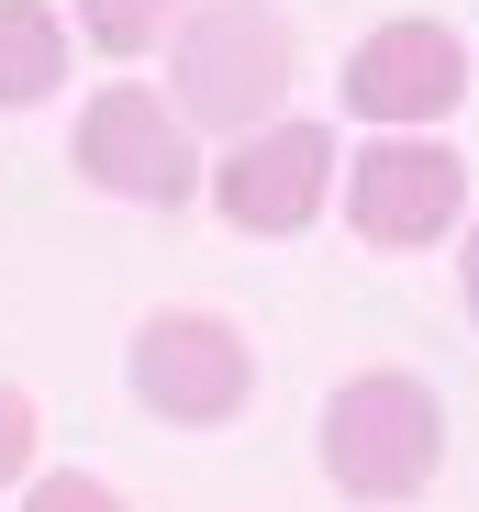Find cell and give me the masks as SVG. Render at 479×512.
Instances as JSON below:
<instances>
[{
	"mask_svg": "<svg viewBox=\"0 0 479 512\" xmlns=\"http://www.w3.org/2000/svg\"><path fill=\"white\" fill-rule=\"evenodd\" d=\"M156 56H168V78H156L168 112L190 134H212V145L279 123L290 112V78H301V34H290L279 0H190L179 34L156 45Z\"/></svg>",
	"mask_w": 479,
	"mask_h": 512,
	"instance_id": "1",
	"label": "cell"
},
{
	"mask_svg": "<svg viewBox=\"0 0 479 512\" xmlns=\"http://www.w3.org/2000/svg\"><path fill=\"white\" fill-rule=\"evenodd\" d=\"M312 457H324L335 501L357 512H402L446 479V401L424 368H357L324 390V423H312Z\"/></svg>",
	"mask_w": 479,
	"mask_h": 512,
	"instance_id": "2",
	"label": "cell"
},
{
	"mask_svg": "<svg viewBox=\"0 0 479 512\" xmlns=\"http://www.w3.org/2000/svg\"><path fill=\"white\" fill-rule=\"evenodd\" d=\"M67 167L90 179L101 201H134V212H190L201 201V134L168 112L156 78H101L67 123Z\"/></svg>",
	"mask_w": 479,
	"mask_h": 512,
	"instance_id": "3",
	"label": "cell"
},
{
	"mask_svg": "<svg viewBox=\"0 0 479 512\" xmlns=\"http://www.w3.org/2000/svg\"><path fill=\"white\" fill-rule=\"evenodd\" d=\"M123 390L145 423H168V435H223L234 412L257 401V346H246V323H223V312H145L134 323V346H123Z\"/></svg>",
	"mask_w": 479,
	"mask_h": 512,
	"instance_id": "4",
	"label": "cell"
},
{
	"mask_svg": "<svg viewBox=\"0 0 479 512\" xmlns=\"http://www.w3.org/2000/svg\"><path fill=\"white\" fill-rule=\"evenodd\" d=\"M335 212L368 256H435L468 223V156L446 134H368L335 167Z\"/></svg>",
	"mask_w": 479,
	"mask_h": 512,
	"instance_id": "5",
	"label": "cell"
},
{
	"mask_svg": "<svg viewBox=\"0 0 479 512\" xmlns=\"http://www.w3.org/2000/svg\"><path fill=\"white\" fill-rule=\"evenodd\" d=\"M335 167H346V145H335V123H312V112H279V123H257V134H234L212 167H201V201L234 223V234H312L335 212Z\"/></svg>",
	"mask_w": 479,
	"mask_h": 512,
	"instance_id": "6",
	"label": "cell"
},
{
	"mask_svg": "<svg viewBox=\"0 0 479 512\" xmlns=\"http://www.w3.org/2000/svg\"><path fill=\"white\" fill-rule=\"evenodd\" d=\"M335 90H346V123H368V134H435L468 101V34L435 23V12H390V23L357 34Z\"/></svg>",
	"mask_w": 479,
	"mask_h": 512,
	"instance_id": "7",
	"label": "cell"
},
{
	"mask_svg": "<svg viewBox=\"0 0 479 512\" xmlns=\"http://www.w3.org/2000/svg\"><path fill=\"white\" fill-rule=\"evenodd\" d=\"M67 56H78V34L56 0H0V112H45L67 90Z\"/></svg>",
	"mask_w": 479,
	"mask_h": 512,
	"instance_id": "8",
	"label": "cell"
},
{
	"mask_svg": "<svg viewBox=\"0 0 479 512\" xmlns=\"http://www.w3.org/2000/svg\"><path fill=\"white\" fill-rule=\"evenodd\" d=\"M179 12H190V0H78L67 34H90L112 67H134V56H156V45L179 34Z\"/></svg>",
	"mask_w": 479,
	"mask_h": 512,
	"instance_id": "9",
	"label": "cell"
},
{
	"mask_svg": "<svg viewBox=\"0 0 479 512\" xmlns=\"http://www.w3.org/2000/svg\"><path fill=\"white\" fill-rule=\"evenodd\" d=\"M34 468H45V412L23 379H0V490H23Z\"/></svg>",
	"mask_w": 479,
	"mask_h": 512,
	"instance_id": "10",
	"label": "cell"
},
{
	"mask_svg": "<svg viewBox=\"0 0 479 512\" xmlns=\"http://www.w3.org/2000/svg\"><path fill=\"white\" fill-rule=\"evenodd\" d=\"M23 512H123V490L101 468H34L23 479Z\"/></svg>",
	"mask_w": 479,
	"mask_h": 512,
	"instance_id": "11",
	"label": "cell"
},
{
	"mask_svg": "<svg viewBox=\"0 0 479 512\" xmlns=\"http://www.w3.org/2000/svg\"><path fill=\"white\" fill-rule=\"evenodd\" d=\"M457 301H468V323H479V212L457 223Z\"/></svg>",
	"mask_w": 479,
	"mask_h": 512,
	"instance_id": "12",
	"label": "cell"
},
{
	"mask_svg": "<svg viewBox=\"0 0 479 512\" xmlns=\"http://www.w3.org/2000/svg\"><path fill=\"white\" fill-rule=\"evenodd\" d=\"M468 90H479V45H468Z\"/></svg>",
	"mask_w": 479,
	"mask_h": 512,
	"instance_id": "13",
	"label": "cell"
}]
</instances>
